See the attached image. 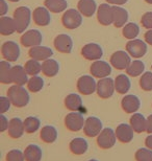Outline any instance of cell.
Returning <instances> with one entry per match:
<instances>
[{"mask_svg":"<svg viewBox=\"0 0 152 161\" xmlns=\"http://www.w3.org/2000/svg\"><path fill=\"white\" fill-rule=\"evenodd\" d=\"M69 147L71 153H73L74 155H82V154H85L88 151L89 144L85 138L77 137L74 138L73 140H71Z\"/></svg>","mask_w":152,"mask_h":161,"instance_id":"28","label":"cell"},{"mask_svg":"<svg viewBox=\"0 0 152 161\" xmlns=\"http://www.w3.org/2000/svg\"><path fill=\"white\" fill-rule=\"evenodd\" d=\"M114 9V25L115 27L120 28L127 23L128 21V12L125 8H121V6L115 5L113 6Z\"/></svg>","mask_w":152,"mask_h":161,"instance_id":"27","label":"cell"},{"mask_svg":"<svg viewBox=\"0 0 152 161\" xmlns=\"http://www.w3.org/2000/svg\"><path fill=\"white\" fill-rule=\"evenodd\" d=\"M145 70V64L142 61L135 60L134 62L130 63V65L126 69V73L128 75L132 76V78H137V76L141 75Z\"/></svg>","mask_w":152,"mask_h":161,"instance_id":"36","label":"cell"},{"mask_svg":"<svg viewBox=\"0 0 152 161\" xmlns=\"http://www.w3.org/2000/svg\"><path fill=\"white\" fill-rule=\"evenodd\" d=\"M61 23L67 30H75L78 28L82 23V15L78 9L70 8L64 13L61 17Z\"/></svg>","mask_w":152,"mask_h":161,"instance_id":"3","label":"cell"},{"mask_svg":"<svg viewBox=\"0 0 152 161\" xmlns=\"http://www.w3.org/2000/svg\"><path fill=\"white\" fill-rule=\"evenodd\" d=\"M145 41H146V43H148L149 45L152 46V30H148V31L145 33Z\"/></svg>","mask_w":152,"mask_h":161,"instance_id":"47","label":"cell"},{"mask_svg":"<svg viewBox=\"0 0 152 161\" xmlns=\"http://www.w3.org/2000/svg\"><path fill=\"white\" fill-rule=\"evenodd\" d=\"M121 107L123 111H125L126 113H134V112H137L140 109L141 102L138 96L134 94L125 95L121 101Z\"/></svg>","mask_w":152,"mask_h":161,"instance_id":"18","label":"cell"},{"mask_svg":"<svg viewBox=\"0 0 152 161\" xmlns=\"http://www.w3.org/2000/svg\"><path fill=\"white\" fill-rule=\"evenodd\" d=\"M90 71L94 78L104 79L112 73V66L104 61L97 60L90 67Z\"/></svg>","mask_w":152,"mask_h":161,"instance_id":"13","label":"cell"},{"mask_svg":"<svg viewBox=\"0 0 152 161\" xmlns=\"http://www.w3.org/2000/svg\"><path fill=\"white\" fill-rule=\"evenodd\" d=\"M116 139V132L111 128H105L101 131L98 136H97V144L101 147V149L107 150L111 149L115 146Z\"/></svg>","mask_w":152,"mask_h":161,"instance_id":"5","label":"cell"},{"mask_svg":"<svg viewBox=\"0 0 152 161\" xmlns=\"http://www.w3.org/2000/svg\"><path fill=\"white\" fill-rule=\"evenodd\" d=\"M65 106L70 111H78L82 107V99L78 94L71 93L65 98Z\"/></svg>","mask_w":152,"mask_h":161,"instance_id":"30","label":"cell"},{"mask_svg":"<svg viewBox=\"0 0 152 161\" xmlns=\"http://www.w3.org/2000/svg\"><path fill=\"white\" fill-rule=\"evenodd\" d=\"M43 87H44V80L38 75L31 76L27 83V88L32 93H37L39 91H41L43 89Z\"/></svg>","mask_w":152,"mask_h":161,"instance_id":"39","label":"cell"},{"mask_svg":"<svg viewBox=\"0 0 152 161\" xmlns=\"http://www.w3.org/2000/svg\"><path fill=\"white\" fill-rule=\"evenodd\" d=\"M25 161H41L42 150L37 144H29L24 151Z\"/></svg>","mask_w":152,"mask_h":161,"instance_id":"32","label":"cell"},{"mask_svg":"<svg viewBox=\"0 0 152 161\" xmlns=\"http://www.w3.org/2000/svg\"><path fill=\"white\" fill-rule=\"evenodd\" d=\"M141 23L143 27L147 30H152V12H147L142 16Z\"/></svg>","mask_w":152,"mask_h":161,"instance_id":"43","label":"cell"},{"mask_svg":"<svg viewBox=\"0 0 152 161\" xmlns=\"http://www.w3.org/2000/svg\"><path fill=\"white\" fill-rule=\"evenodd\" d=\"M8 11V3L5 2V0H0V15L4 16Z\"/></svg>","mask_w":152,"mask_h":161,"instance_id":"46","label":"cell"},{"mask_svg":"<svg viewBox=\"0 0 152 161\" xmlns=\"http://www.w3.org/2000/svg\"><path fill=\"white\" fill-rule=\"evenodd\" d=\"M17 31L16 23L14 18L8 17V16H1L0 18V34L2 36H9Z\"/></svg>","mask_w":152,"mask_h":161,"instance_id":"23","label":"cell"},{"mask_svg":"<svg viewBox=\"0 0 152 161\" xmlns=\"http://www.w3.org/2000/svg\"><path fill=\"white\" fill-rule=\"evenodd\" d=\"M147 133L152 134V114L147 118Z\"/></svg>","mask_w":152,"mask_h":161,"instance_id":"49","label":"cell"},{"mask_svg":"<svg viewBox=\"0 0 152 161\" xmlns=\"http://www.w3.org/2000/svg\"><path fill=\"white\" fill-rule=\"evenodd\" d=\"M116 136L119 141H121L123 143H128L130 142L134 138V129L130 125L127 124H121L119 125L117 129H116Z\"/></svg>","mask_w":152,"mask_h":161,"instance_id":"20","label":"cell"},{"mask_svg":"<svg viewBox=\"0 0 152 161\" xmlns=\"http://www.w3.org/2000/svg\"><path fill=\"white\" fill-rule=\"evenodd\" d=\"M11 105H12L11 99L8 97H5V96H1L0 97V112H1V114L8 111L9 108H11Z\"/></svg>","mask_w":152,"mask_h":161,"instance_id":"44","label":"cell"},{"mask_svg":"<svg viewBox=\"0 0 152 161\" xmlns=\"http://www.w3.org/2000/svg\"><path fill=\"white\" fill-rule=\"evenodd\" d=\"M20 47L14 41H6L1 46V54L3 59L8 62H16L20 57Z\"/></svg>","mask_w":152,"mask_h":161,"instance_id":"6","label":"cell"},{"mask_svg":"<svg viewBox=\"0 0 152 161\" xmlns=\"http://www.w3.org/2000/svg\"><path fill=\"white\" fill-rule=\"evenodd\" d=\"M135 160L137 161H152V150L150 149H139L135 152Z\"/></svg>","mask_w":152,"mask_h":161,"instance_id":"41","label":"cell"},{"mask_svg":"<svg viewBox=\"0 0 152 161\" xmlns=\"http://www.w3.org/2000/svg\"><path fill=\"white\" fill-rule=\"evenodd\" d=\"M0 124H1V125H0V131L1 132H4L5 130H8V129L9 121L8 120V118H6L3 114L0 115Z\"/></svg>","mask_w":152,"mask_h":161,"instance_id":"45","label":"cell"},{"mask_svg":"<svg viewBox=\"0 0 152 161\" xmlns=\"http://www.w3.org/2000/svg\"><path fill=\"white\" fill-rule=\"evenodd\" d=\"M24 68L26 70L27 75H29L31 76L38 75L39 73L42 71V64L40 63V61L30 59L28 60L24 65Z\"/></svg>","mask_w":152,"mask_h":161,"instance_id":"37","label":"cell"},{"mask_svg":"<svg viewBox=\"0 0 152 161\" xmlns=\"http://www.w3.org/2000/svg\"><path fill=\"white\" fill-rule=\"evenodd\" d=\"M130 80L126 75H119L115 79V89L120 94H125L130 89Z\"/></svg>","mask_w":152,"mask_h":161,"instance_id":"29","label":"cell"},{"mask_svg":"<svg viewBox=\"0 0 152 161\" xmlns=\"http://www.w3.org/2000/svg\"><path fill=\"white\" fill-rule=\"evenodd\" d=\"M8 97L11 99L12 105L17 108L25 107L29 103V93L23 86L14 85L8 90Z\"/></svg>","mask_w":152,"mask_h":161,"instance_id":"1","label":"cell"},{"mask_svg":"<svg viewBox=\"0 0 152 161\" xmlns=\"http://www.w3.org/2000/svg\"><path fill=\"white\" fill-rule=\"evenodd\" d=\"M81 56L89 61L100 60L103 56L102 47L97 43H88L81 48Z\"/></svg>","mask_w":152,"mask_h":161,"instance_id":"16","label":"cell"},{"mask_svg":"<svg viewBox=\"0 0 152 161\" xmlns=\"http://www.w3.org/2000/svg\"><path fill=\"white\" fill-rule=\"evenodd\" d=\"M97 19L99 23L108 26L114 23V9L108 3H102L97 9Z\"/></svg>","mask_w":152,"mask_h":161,"instance_id":"11","label":"cell"},{"mask_svg":"<svg viewBox=\"0 0 152 161\" xmlns=\"http://www.w3.org/2000/svg\"><path fill=\"white\" fill-rule=\"evenodd\" d=\"M126 51L131 57L135 58V59H140L147 53V44L140 39L130 40L126 44Z\"/></svg>","mask_w":152,"mask_h":161,"instance_id":"10","label":"cell"},{"mask_svg":"<svg viewBox=\"0 0 152 161\" xmlns=\"http://www.w3.org/2000/svg\"><path fill=\"white\" fill-rule=\"evenodd\" d=\"M130 125L137 133H143L147 132V119L141 113H134L129 119Z\"/></svg>","mask_w":152,"mask_h":161,"instance_id":"24","label":"cell"},{"mask_svg":"<svg viewBox=\"0 0 152 161\" xmlns=\"http://www.w3.org/2000/svg\"><path fill=\"white\" fill-rule=\"evenodd\" d=\"M77 90L83 95H91L97 91V83L91 75H82L77 80Z\"/></svg>","mask_w":152,"mask_h":161,"instance_id":"8","label":"cell"},{"mask_svg":"<svg viewBox=\"0 0 152 161\" xmlns=\"http://www.w3.org/2000/svg\"><path fill=\"white\" fill-rule=\"evenodd\" d=\"M77 8L85 17H92L97 9V4L95 0H79Z\"/></svg>","mask_w":152,"mask_h":161,"instance_id":"25","label":"cell"},{"mask_svg":"<svg viewBox=\"0 0 152 161\" xmlns=\"http://www.w3.org/2000/svg\"><path fill=\"white\" fill-rule=\"evenodd\" d=\"M9 137L14 138V139H18L22 135L24 134L25 129H24V121H22L20 118L14 117L9 120L8 129Z\"/></svg>","mask_w":152,"mask_h":161,"instance_id":"21","label":"cell"},{"mask_svg":"<svg viewBox=\"0 0 152 161\" xmlns=\"http://www.w3.org/2000/svg\"><path fill=\"white\" fill-rule=\"evenodd\" d=\"M12 66L8 61L0 62V82L2 84H11L12 82Z\"/></svg>","mask_w":152,"mask_h":161,"instance_id":"34","label":"cell"},{"mask_svg":"<svg viewBox=\"0 0 152 161\" xmlns=\"http://www.w3.org/2000/svg\"><path fill=\"white\" fill-rule=\"evenodd\" d=\"M40 125H41V121L37 117L29 116V117L25 118V120H24L25 132L28 134H31V133L37 132L39 129H40Z\"/></svg>","mask_w":152,"mask_h":161,"instance_id":"38","label":"cell"},{"mask_svg":"<svg viewBox=\"0 0 152 161\" xmlns=\"http://www.w3.org/2000/svg\"><path fill=\"white\" fill-rule=\"evenodd\" d=\"M60 71V64L54 59H47L42 64V72L48 78H53Z\"/></svg>","mask_w":152,"mask_h":161,"instance_id":"26","label":"cell"},{"mask_svg":"<svg viewBox=\"0 0 152 161\" xmlns=\"http://www.w3.org/2000/svg\"><path fill=\"white\" fill-rule=\"evenodd\" d=\"M140 87L144 91H152V72L147 71L142 75L140 79Z\"/></svg>","mask_w":152,"mask_h":161,"instance_id":"40","label":"cell"},{"mask_svg":"<svg viewBox=\"0 0 152 161\" xmlns=\"http://www.w3.org/2000/svg\"><path fill=\"white\" fill-rule=\"evenodd\" d=\"M34 22L39 26H47L51 21L50 11L46 6H38L32 13Z\"/></svg>","mask_w":152,"mask_h":161,"instance_id":"17","label":"cell"},{"mask_svg":"<svg viewBox=\"0 0 152 161\" xmlns=\"http://www.w3.org/2000/svg\"><path fill=\"white\" fill-rule=\"evenodd\" d=\"M115 80L111 78L100 79L97 83V94L101 98H109L112 97L115 92Z\"/></svg>","mask_w":152,"mask_h":161,"instance_id":"9","label":"cell"},{"mask_svg":"<svg viewBox=\"0 0 152 161\" xmlns=\"http://www.w3.org/2000/svg\"><path fill=\"white\" fill-rule=\"evenodd\" d=\"M41 139L45 143H53L57 138V131L53 125H45L40 132Z\"/></svg>","mask_w":152,"mask_h":161,"instance_id":"31","label":"cell"},{"mask_svg":"<svg viewBox=\"0 0 152 161\" xmlns=\"http://www.w3.org/2000/svg\"><path fill=\"white\" fill-rule=\"evenodd\" d=\"M27 72L25 70L24 67H22L20 65L14 66L12 67V82L15 84V85H19V86H23L25 84L28 83V78H27Z\"/></svg>","mask_w":152,"mask_h":161,"instance_id":"22","label":"cell"},{"mask_svg":"<svg viewBox=\"0 0 152 161\" xmlns=\"http://www.w3.org/2000/svg\"><path fill=\"white\" fill-rule=\"evenodd\" d=\"M130 54L127 51L118 50L112 54L111 57V65L115 67L117 70H124L127 69V67L130 65L131 59Z\"/></svg>","mask_w":152,"mask_h":161,"instance_id":"7","label":"cell"},{"mask_svg":"<svg viewBox=\"0 0 152 161\" xmlns=\"http://www.w3.org/2000/svg\"><path fill=\"white\" fill-rule=\"evenodd\" d=\"M89 161H98V160H96V159H91V160H89Z\"/></svg>","mask_w":152,"mask_h":161,"instance_id":"53","label":"cell"},{"mask_svg":"<svg viewBox=\"0 0 152 161\" xmlns=\"http://www.w3.org/2000/svg\"><path fill=\"white\" fill-rule=\"evenodd\" d=\"M102 131V121L95 116H90L86 119L83 132L88 137H96Z\"/></svg>","mask_w":152,"mask_h":161,"instance_id":"15","label":"cell"},{"mask_svg":"<svg viewBox=\"0 0 152 161\" xmlns=\"http://www.w3.org/2000/svg\"><path fill=\"white\" fill-rule=\"evenodd\" d=\"M8 1H11V2H19L20 0H8Z\"/></svg>","mask_w":152,"mask_h":161,"instance_id":"52","label":"cell"},{"mask_svg":"<svg viewBox=\"0 0 152 161\" xmlns=\"http://www.w3.org/2000/svg\"><path fill=\"white\" fill-rule=\"evenodd\" d=\"M44 6H46L51 13H61L67 9L68 2L66 0H45Z\"/></svg>","mask_w":152,"mask_h":161,"instance_id":"33","label":"cell"},{"mask_svg":"<svg viewBox=\"0 0 152 161\" xmlns=\"http://www.w3.org/2000/svg\"><path fill=\"white\" fill-rule=\"evenodd\" d=\"M145 144H146V147H148V149L152 150V135H149L146 140H145Z\"/></svg>","mask_w":152,"mask_h":161,"instance_id":"50","label":"cell"},{"mask_svg":"<svg viewBox=\"0 0 152 161\" xmlns=\"http://www.w3.org/2000/svg\"><path fill=\"white\" fill-rule=\"evenodd\" d=\"M86 120L82 114L77 111H72L71 113L67 114L65 117V125L71 132H78L85 127Z\"/></svg>","mask_w":152,"mask_h":161,"instance_id":"4","label":"cell"},{"mask_svg":"<svg viewBox=\"0 0 152 161\" xmlns=\"http://www.w3.org/2000/svg\"><path fill=\"white\" fill-rule=\"evenodd\" d=\"M6 161H24V153L20 150H12L6 154Z\"/></svg>","mask_w":152,"mask_h":161,"instance_id":"42","label":"cell"},{"mask_svg":"<svg viewBox=\"0 0 152 161\" xmlns=\"http://www.w3.org/2000/svg\"><path fill=\"white\" fill-rule=\"evenodd\" d=\"M31 16H32L31 11L27 6H20V8H17L15 9L13 18H14L16 23L17 33L19 34L25 33V31L29 26Z\"/></svg>","mask_w":152,"mask_h":161,"instance_id":"2","label":"cell"},{"mask_svg":"<svg viewBox=\"0 0 152 161\" xmlns=\"http://www.w3.org/2000/svg\"><path fill=\"white\" fill-rule=\"evenodd\" d=\"M43 41V36L38 30H29L21 36L20 42L24 47H34L41 45Z\"/></svg>","mask_w":152,"mask_h":161,"instance_id":"12","label":"cell"},{"mask_svg":"<svg viewBox=\"0 0 152 161\" xmlns=\"http://www.w3.org/2000/svg\"><path fill=\"white\" fill-rule=\"evenodd\" d=\"M145 1H146L148 4H152V0H145Z\"/></svg>","mask_w":152,"mask_h":161,"instance_id":"51","label":"cell"},{"mask_svg":"<svg viewBox=\"0 0 152 161\" xmlns=\"http://www.w3.org/2000/svg\"><path fill=\"white\" fill-rule=\"evenodd\" d=\"M108 4H113V5H123L125 4L128 0H105Z\"/></svg>","mask_w":152,"mask_h":161,"instance_id":"48","label":"cell"},{"mask_svg":"<svg viewBox=\"0 0 152 161\" xmlns=\"http://www.w3.org/2000/svg\"><path fill=\"white\" fill-rule=\"evenodd\" d=\"M54 47L60 53H71L73 49V40L69 35L60 34L53 41Z\"/></svg>","mask_w":152,"mask_h":161,"instance_id":"14","label":"cell"},{"mask_svg":"<svg viewBox=\"0 0 152 161\" xmlns=\"http://www.w3.org/2000/svg\"><path fill=\"white\" fill-rule=\"evenodd\" d=\"M139 34H140V26H139L137 23L130 22V23H127L123 26L122 35L126 38V39L134 40L138 37Z\"/></svg>","mask_w":152,"mask_h":161,"instance_id":"35","label":"cell"},{"mask_svg":"<svg viewBox=\"0 0 152 161\" xmlns=\"http://www.w3.org/2000/svg\"><path fill=\"white\" fill-rule=\"evenodd\" d=\"M28 54H29L31 59L38 61H46L47 59H50V57L53 56V50L50 47L38 45V46L31 47L29 51H28Z\"/></svg>","mask_w":152,"mask_h":161,"instance_id":"19","label":"cell"}]
</instances>
